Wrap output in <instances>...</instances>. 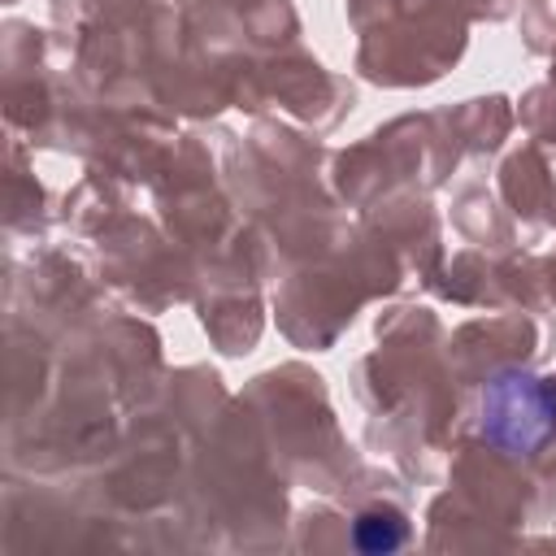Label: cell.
<instances>
[{
	"label": "cell",
	"instance_id": "1",
	"mask_svg": "<svg viewBox=\"0 0 556 556\" xmlns=\"http://www.w3.org/2000/svg\"><path fill=\"white\" fill-rule=\"evenodd\" d=\"M352 534H356V547L361 552H391V547L404 543L408 526H404V517L395 508H369V513L356 517V530Z\"/></svg>",
	"mask_w": 556,
	"mask_h": 556
}]
</instances>
